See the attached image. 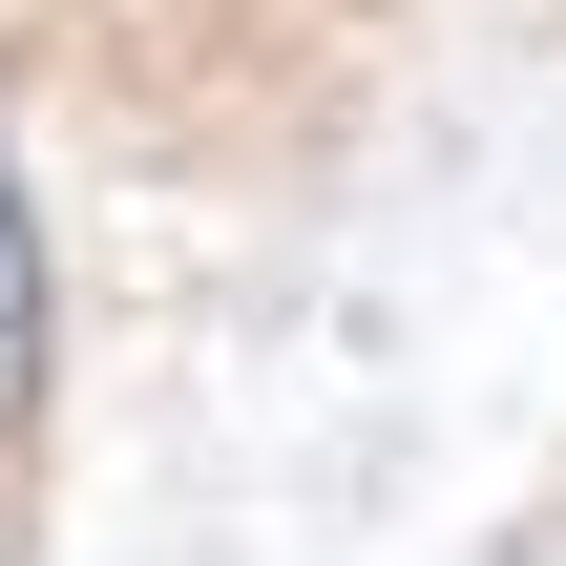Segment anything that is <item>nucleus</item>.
<instances>
[{
  "label": "nucleus",
  "instance_id": "f257e3e1",
  "mask_svg": "<svg viewBox=\"0 0 566 566\" xmlns=\"http://www.w3.org/2000/svg\"><path fill=\"white\" fill-rule=\"evenodd\" d=\"M42 399V231H21V168H0V441Z\"/></svg>",
  "mask_w": 566,
  "mask_h": 566
},
{
  "label": "nucleus",
  "instance_id": "f03ea898",
  "mask_svg": "<svg viewBox=\"0 0 566 566\" xmlns=\"http://www.w3.org/2000/svg\"><path fill=\"white\" fill-rule=\"evenodd\" d=\"M504 566H566V525H546V546H504Z\"/></svg>",
  "mask_w": 566,
  "mask_h": 566
}]
</instances>
